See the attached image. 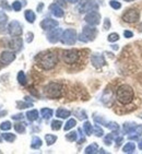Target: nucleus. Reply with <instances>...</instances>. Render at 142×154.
Wrapping results in <instances>:
<instances>
[{"mask_svg": "<svg viewBox=\"0 0 142 154\" xmlns=\"http://www.w3.org/2000/svg\"><path fill=\"white\" fill-rule=\"evenodd\" d=\"M137 125L134 122H125L124 124V132L125 134H132L134 132Z\"/></svg>", "mask_w": 142, "mask_h": 154, "instance_id": "f3484780", "label": "nucleus"}, {"mask_svg": "<svg viewBox=\"0 0 142 154\" xmlns=\"http://www.w3.org/2000/svg\"><path fill=\"white\" fill-rule=\"evenodd\" d=\"M97 153H106V152L104 151L103 149H101V150H97Z\"/></svg>", "mask_w": 142, "mask_h": 154, "instance_id": "13d9d810", "label": "nucleus"}, {"mask_svg": "<svg viewBox=\"0 0 142 154\" xmlns=\"http://www.w3.org/2000/svg\"><path fill=\"white\" fill-rule=\"evenodd\" d=\"M139 30L142 32V23H140V24H139Z\"/></svg>", "mask_w": 142, "mask_h": 154, "instance_id": "bf43d9fd", "label": "nucleus"}, {"mask_svg": "<svg viewBox=\"0 0 142 154\" xmlns=\"http://www.w3.org/2000/svg\"><path fill=\"white\" fill-rule=\"evenodd\" d=\"M45 140H46L47 145H53L57 141V137L54 136V134H46L45 136Z\"/></svg>", "mask_w": 142, "mask_h": 154, "instance_id": "bb28decb", "label": "nucleus"}, {"mask_svg": "<svg viewBox=\"0 0 142 154\" xmlns=\"http://www.w3.org/2000/svg\"><path fill=\"white\" fill-rule=\"evenodd\" d=\"M44 92L45 95L49 98H59L62 94V86L57 82H51L45 86Z\"/></svg>", "mask_w": 142, "mask_h": 154, "instance_id": "7ed1b4c3", "label": "nucleus"}, {"mask_svg": "<svg viewBox=\"0 0 142 154\" xmlns=\"http://www.w3.org/2000/svg\"><path fill=\"white\" fill-rule=\"evenodd\" d=\"M66 1H68V2H70V3H76V2H78L79 0H66Z\"/></svg>", "mask_w": 142, "mask_h": 154, "instance_id": "6e6d98bb", "label": "nucleus"}, {"mask_svg": "<svg viewBox=\"0 0 142 154\" xmlns=\"http://www.w3.org/2000/svg\"><path fill=\"white\" fill-rule=\"evenodd\" d=\"M125 1H127V2H129V1H133V0H125Z\"/></svg>", "mask_w": 142, "mask_h": 154, "instance_id": "e2e57ef3", "label": "nucleus"}, {"mask_svg": "<svg viewBox=\"0 0 142 154\" xmlns=\"http://www.w3.org/2000/svg\"><path fill=\"white\" fill-rule=\"evenodd\" d=\"M134 97V92L133 89L128 84H122L118 86V89L116 91V98L122 105L129 104Z\"/></svg>", "mask_w": 142, "mask_h": 154, "instance_id": "f257e3e1", "label": "nucleus"}, {"mask_svg": "<svg viewBox=\"0 0 142 154\" xmlns=\"http://www.w3.org/2000/svg\"><path fill=\"white\" fill-rule=\"evenodd\" d=\"M2 139H3L2 137H0V142H1V141H2Z\"/></svg>", "mask_w": 142, "mask_h": 154, "instance_id": "680f3d73", "label": "nucleus"}, {"mask_svg": "<svg viewBox=\"0 0 142 154\" xmlns=\"http://www.w3.org/2000/svg\"><path fill=\"white\" fill-rule=\"evenodd\" d=\"M138 148H139L140 150H142V139H140L139 142H138Z\"/></svg>", "mask_w": 142, "mask_h": 154, "instance_id": "5fc2aeb1", "label": "nucleus"}, {"mask_svg": "<svg viewBox=\"0 0 142 154\" xmlns=\"http://www.w3.org/2000/svg\"><path fill=\"white\" fill-rule=\"evenodd\" d=\"M112 47H113V49H115V51H117V49H118V46H117V45H113Z\"/></svg>", "mask_w": 142, "mask_h": 154, "instance_id": "4d7b16f0", "label": "nucleus"}, {"mask_svg": "<svg viewBox=\"0 0 142 154\" xmlns=\"http://www.w3.org/2000/svg\"><path fill=\"white\" fill-rule=\"evenodd\" d=\"M110 6L112 7L113 9L119 10L120 8H122V3L119 2V1H117V0H110Z\"/></svg>", "mask_w": 142, "mask_h": 154, "instance_id": "c9c22d12", "label": "nucleus"}, {"mask_svg": "<svg viewBox=\"0 0 142 154\" xmlns=\"http://www.w3.org/2000/svg\"><path fill=\"white\" fill-rule=\"evenodd\" d=\"M33 37H34V34L32 32H29L26 34V42L27 43H31L33 41Z\"/></svg>", "mask_w": 142, "mask_h": 154, "instance_id": "de8ad7c7", "label": "nucleus"}, {"mask_svg": "<svg viewBox=\"0 0 142 154\" xmlns=\"http://www.w3.org/2000/svg\"><path fill=\"white\" fill-rule=\"evenodd\" d=\"M116 132H118V131H114L113 134H110L108 136L105 137V139H104V142H105V144H106V145L112 144V141H113V139H114V136H115Z\"/></svg>", "mask_w": 142, "mask_h": 154, "instance_id": "72a5a7b5", "label": "nucleus"}, {"mask_svg": "<svg viewBox=\"0 0 142 154\" xmlns=\"http://www.w3.org/2000/svg\"><path fill=\"white\" fill-rule=\"evenodd\" d=\"M91 62H92V65L97 69L102 68V67L105 66V63H106L104 56L103 55H100V54H93L91 57Z\"/></svg>", "mask_w": 142, "mask_h": 154, "instance_id": "f8f14e48", "label": "nucleus"}, {"mask_svg": "<svg viewBox=\"0 0 142 154\" xmlns=\"http://www.w3.org/2000/svg\"><path fill=\"white\" fill-rule=\"evenodd\" d=\"M140 118H141V119H142V114H141V115H140Z\"/></svg>", "mask_w": 142, "mask_h": 154, "instance_id": "0e129e2a", "label": "nucleus"}, {"mask_svg": "<svg viewBox=\"0 0 142 154\" xmlns=\"http://www.w3.org/2000/svg\"><path fill=\"white\" fill-rule=\"evenodd\" d=\"M84 21H85L89 25H92V26L98 25V24H100V22H101V14H100L96 10L90 11L89 13L84 17Z\"/></svg>", "mask_w": 142, "mask_h": 154, "instance_id": "0eeeda50", "label": "nucleus"}, {"mask_svg": "<svg viewBox=\"0 0 142 154\" xmlns=\"http://www.w3.org/2000/svg\"><path fill=\"white\" fill-rule=\"evenodd\" d=\"M122 137H118V138L116 139V145L119 146V145L122 144Z\"/></svg>", "mask_w": 142, "mask_h": 154, "instance_id": "603ef678", "label": "nucleus"}, {"mask_svg": "<svg viewBox=\"0 0 142 154\" xmlns=\"http://www.w3.org/2000/svg\"><path fill=\"white\" fill-rule=\"evenodd\" d=\"M128 139L129 140H136V141H139V134H134V136H128Z\"/></svg>", "mask_w": 142, "mask_h": 154, "instance_id": "3c124183", "label": "nucleus"}, {"mask_svg": "<svg viewBox=\"0 0 142 154\" xmlns=\"http://www.w3.org/2000/svg\"><path fill=\"white\" fill-rule=\"evenodd\" d=\"M94 120L96 122H98V124L104 125V126H106V127H107V124H108V122H107L106 120H105V119L103 118V117H97V116H95V117H94Z\"/></svg>", "mask_w": 142, "mask_h": 154, "instance_id": "79ce46f5", "label": "nucleus"}, {"mask_svg": "<svg viewBox=\"0 0 142 154\" xmlns=\"http://www.w3.org/2000/svg\"><path fill=\"white\" fill-rule=\"evenodd\" d=\"M14 130L17 131L18 134H24V132H25V124H15Z\"/></svg>", "mask_w": 142, "mask_h": 154, "instance_id": "2f4dec72", "label": "nucleus"}, {"mask_svg": "<svg viewBox=\"0 0 142 154\" xmlns=\"http://www.w3.org/2000/svg\"><path fill=\"white\" fill-rule=\"evenodd\" d=\"M83 130H84L86 136H91V134H93V127H92L91 122H84V124H83Z\"/></svg>", "mask_w": 142, "mask_h": 154, "instance_id": "393cba45", "label": "nucleus"}, {"mask_svg": "<svg viewBox=\"0 0 142 154\" xmlns=\"http://www.w3.org/2000/svg\"><path fill=\"white\" fill-rule=\"evenodd\" d=\"M107 128L112 131H119V125L115 122H110L107 124Z\"/></svg>", "mask_w": 142, "mask_h": 154, "instance_id": "473e14b6", "label": "nucleus"}, {"mask_svg": "<svg viewBox=\"0 0 142 154\" xmlns=\"http://www.w3.org/2000/svg\"><path fill=\"white\" fill-rule=\"evenodd\" d=\"M49 10H51V12L56 17V18H62V17L65 15V11H63L61 7L58 6L57 3L51 5V6H49Z\"/></svg>", "mask_w": 142, "mask_h": 154, "instance_id": "dca6fc26", "label": "nucleus"}, {"mask_svg": "<svg viewBox=\"0 0 142 154\" xmlns=\"http://www.w3.org/2000/svg\"><path fill=\"white\" fill-rule=\"evenodd\" d=\"M124 36L126 37V38H131V37H133V33L131 32V31L126 30L124 32Z\"/></svg>", "mask_w": 142, "mask_h": 154, "instance_id": "49530a36", "label": "nucleus"}, {"mask_svg": "<svg viewBox=\"0 0 142 154\" xmlns=\"http://www.w3.org/2000/svg\"><path fill=\"white\" fill-rule=\"evenodd\" d=\"M77 114H79L78 117H79L80 119H86V117H88V116H86V113L84 112V110H77Z\"/></svg>", "mask_w": 142, "mask_h": 154, "instance_id": "c03bdc74", "label": "nucleus"}, {"mask_svg": "<svg viewBox=\"0 0 142 154\" xmlns=\"http://www.w3.org/2000/svg\"><path fill=\"white\" fill-rule=\"evenodd\" d=\"M140 19V12L138 9H129L122 14V20L127 23H134Z\"/></svg>", "mask_w": 142, "mask_h": 154, "instance_id": "423d86ee", "label": "nucleus"}, {"mask_svg": "<svg viewBox=\"0 0 142 154\" xmlns=\"http://www.w3.org/2000/svg\"><path fill=\"white\" fill-rule=\"evenodd\" d=\"M2 65H3V62L0 60V70H1V68H2Z\"/></svg>", "mask_w": 142, "mask_h": 154, "instance_id": "052dcab7", "label": "nucleus"}, {"mask_svg": "<svg viewBox=\"0 0 142 154\" xmlns=\"http://www.w3.org/2000/svg\"><path fill=\"white\" fill-rule=\"evenodd\" d=\"M78 39V36H77V32L76 30L73 29H67L66 31L62 32V35H61V41L62 44L65 45H73Z\"/></svg>", "mask_w": 142, "mask_h": 154, "instance_id": "20e7f679", "label": "nucleus"}, {"mask_svg": "<svg viewBox=\"0 0 142 154\" xmlns=\"http://www.w3.org/2000/svg\"><path fill=\"white\" fill-rule=\"evenodd\" d=\"M7 21H8V17L5 12L0 11V25H2V24L7 23Z\"/></svg>", "mask_w": 142, "mask_h": 154, "instance_id": "a19ab883", "label": "nucleus"}, {"mask_svg": "<svg viewBox=\"0 0 142 154\" xmlns=\"http://www.w3.org/2000/svg\"><path fill=\"white\" fill-rule=\"evenodd\" d=\"M96 9H97V5L93 0H90V1H86V2H82L79 6V12L80 13H84V12H88V11H93V10H96Z\"/></svg>", "mask_w": 142, "mask_h": 154, "instance_id": "9b49d317", "label": "nucleus"}, {"mask_svg": "<svg viewBox=\"0 0 142 154\" xmlns=\"http://www.w3.org/2000/svg\"><path fill=\"white\" fill-rule=\"evenodd\" d=\"M79 57H80V54L77 49H68V51H65L62 53V58H63V61L68 65H72V63H76V62L79 60Z\"/></svg>", "mask_w": 142, "mask_h": 154, "instance_id": "39448f33", "label": "nucleus"}, {"mask_svg": "<svg viewBox=\"0 0 142 154\" xmlns=\"http://www.w3.org/2000/svg\"><path fill=\"white\" fill-rule=\"evenodd\" d=\"M53 109H51V108H42L41 109V115L42 117L44 119H49L53 117Z\"/></svg>", "mask_w": 142, "mask_h": 154, "instance_id": "5701e85b", "label": "nucleus"}, {"mask_svg": "<svg viewBox=\"0 0 142 154\" xmlns=\"http://www.w3.org/2000/svg\"><path fill=\"white\" fill-rule=\"evenodd\" d=\"M93 132H94V134L96 137H103L104 136V131L103 129H102V127H100L98 125H95L94 127H93Z\"/></svg>", "mask_w": 142, "mask_h": 154, "instance_id": "c756f323", "label": "nucleus"}, {"mask_svg": "<svg viewBox=\"0 0 142 154\" xmlns=\"http://www.w3.org/2000/svg\"><path fill=\"white\" fill-rule=\"evenodd\" d=\"M110 20L108 18H106L104 20V30H110Z\"/></svg>", "mask_w": 142, "mask_h": 154, "instance_id": "37998d69", "label": "nucleus"}, {"mask_svg": "<svg viewBox=\"0 0 142 154\" xmlns=\"http://www.w3.org/2000/svg\"><path fill=\"white\" fill-rule=\"evenodd\" d=\"M12 8H13V10L17 12L21 11V9H22V5H21L20 1H18V0H15L14 2L12 3Z\"/></svg>", "mask_w": 142, "mask_h": 154, "instance_id": "ea45409f", "label": "nucleus"}, {"mask_svg": "<svg viewBox=\"0 0 142 154\" xmlns=\"http://www.w3.org/2000/svg\"><path fill=\"white\" fill-rule=\"evenodd\" d=\"M57 26H58V21L53 20V19L46 18L41 22V27L45 31H51Z\"/></svg>", "mask_w": 142, "mask_h": 154, "instance_id": "ddd939ff", "label": "nucleus"}, {"mask_svg": "<svg viewBox=\"0 0 142 154\" xmlns=\"http://www.w3.org/2000/svg\"><path fill=\"white\" fill-rule=\"evenodd\" d=\"M26 117L30 122H35V120L39 119V110H36V109L29 110L26 113Z\"/></svg>", "mask_w": 142, "mask_h": 154, "instance_id": "aec40b11", "label": "nucleus"}, {"mask_svg": "<svg viewBox=\"0 0 142 154\" xmlns=\"http://www.w3.org/2000/svg\"><path fill=\"white\" fill-rule=\"evenodd\" d=\"M118 39H119V35L117 33H112V34H110L108 37H107V41L110 42V43H115V42H117Z\"/></svg>", "mask_w": 142, "mask_h": 154, "instance_id": "e433bc0d", "label": "nucleus"}, {"mask_svg": "<svg viewBox=\"0 0 142 154\" xmlns=\"http://www.w3.org/2000/svg\"><path fill=\"white\" fill-rule=\"evenodd\" d=\"M13 120H20V119H23V115L22 114H17V115L11 116Z\"/></svg>", "mask_w": 142, "mask_h": 154, "instance_id": "09e8293b", "label": "nucleus"}, {"mask_svg": "<svg viewBox=\"0 0 142 154\" xmlns=\"http://www.w3.org/2000/svg\"><path fill=\"white\" fill-rule=\"evenodd\" d=\"M24 17H25V20L29 23H34L36 20V15L32 10H26V11L24 12Z\"/></svg>", "mask_w": 142, "mask_h": 154, "instance_id": "6ab92c4d", "label": "nucleus"}, {"mask_svg": "<svg viewBox=\"0 0 142 154\" xmlns=\"http://www.w3.org/2000/svg\"><path fill=\"white\" fill-rule=\"evenodd\" d=\"M136 150V144L132 142H128L127 144L124 145V148H122V152L124 153H133Z\"/></svg>", "mask_w": 142, "mask_h": 154, "instance_id": "4be33fe9", "label": "nucleus"}, {"mask_svg": "<svg viewBox=\"0 0 142 154\" xmlns=\"http://www.w3.org/2000/svg\"><path fill=\"white\" fill-rule=\"evenodd\" d=\"M8 32L11 36L15 37V36H21L22 35V25L20 24V22L17 20L11 21L8 25Z\"/></svg>", "mask_w": 142, "mask_h": 154, "instance_id": "6e6552de", "label": "nucleus"}, {"mask_svg": "<svg viewBox=\"0 0 142 154\" xmlns=\"http://www.w3.org/2000/svg\"><path fill=\"white\" fill-rule=\"evenodd\" d=\"M98 146L96 143H92L89 146H86L85 150H84V153L86 154H93V153H97Z\"/></svg>", "mask_w": 142, "mask_h": 154, "instance_id": "b1692460", "label": "nucleus"}, {"mask_svg": "<svg viewBox=\"0 0 142 154\" xmlns=\"http://www.w3.org/2000/svg\"><path fill=\"white\" fill-rule=\"evenodd\" d=\"M42 144H43V141H42L41 138H39V137H33L32 142H31V148L37 150V149L41 148Z\"/></svg>", "mask_w": 142, "mask_h": 154, "instance_id": "412c9836", "label": "nucleus"}, {"mask_svg": "<svg viewBox=\"0 0 142 154\" xmlns=\"http://www.w3.org/2000/svg\"><path fill=\"white\" fill-rule=\"evenodd\" d=\"M71 115V112L68 109H65V108H58L56 112V116L57 117H59V118H68L69 116Z\"/></svg>", "mask_w": 142, "mask_h": 154, "instance_id": "a211bd4d", "label": "nucleus"}, {"mask_svg": "<svg viewBox=\"0 0 142 154\" xmlns=\"http://www.w3.org/2000/svg\"><path fill=\"white\" fill-rule=\"evenodd\" d=\"M134 134H142V125H137L136 129H134Z\"/></svg>", "mask_w": 142, "mask_h": 154, "instance_id": "a18cd8bd", "label": "nucleus"}, {"mask_svg": "<svg viewBox=\"0 0 142 154\" xmlns=\"http://www.w3.org/2000/svg\"><path fill=\"white\" fill-rule=\"evenodd\" d=\"M76 125H77V120L73 119V118H71L65 124L63 129H65V131H68V130H70V129H72L73 127H76Z\"/></svg>", "mask_w": 142, "mask_h": 154, "instance_id": "a878e982", "label": "nucleus"}, {"mask_svg": "<svg viewBox=\"0 0 142 154\" xmlns=\"http://www.w3.org/2000/svg\"><path fill=\"white\" fill-rule=\"evenodd\" d=\"M43 8H44V3L41 2V3L39 5V6H37V11H39V12H42V11H43Z\"/></svg>", "mask_w": 142, "mask_h": 154, "instance_id": "864d4df0", "label": "nucleus"}, {"mask_svg": "<svg viewBox=\"0 0 142 154\" xmlns=\"http://www.w3.org/2000/svg\"><path fill=\"white\" fill-rule=\"evenodd\" d=\"M11 122H3L2 124L0 125V129L1 130H3V131H8V130H10L11 129Z\"/></svg>", "mask_w": 142, "mask_h": 154, "instance_id": "4c0bfd02", "label": "nucleus"}, {"mask_svg": "<svg viewBox=\"0 0 142 154\" xmlns=\"http://www.w3.org/2000/svg\"><path fill=\"white\" fill-rule=\"evenodd\" d=\"M18 81L21 85H25L26 84V77H25V73L23 71H20L18 73Z\"/></svg>", "mask_w": 142, "mask_h": 154, "instance_id": "c85d7f7f", "label": "nucleus"}, {"mask_svg": "<svg viewBox=\"0 0 142 154\" xmlns=\"http://www.w3.org/2000/svg\"><path fill=\"white\" fill-rule=\"evenodd\" d=\"M66 139L68 140V141H70V142H73V141H76L78 139V132L71 131V132L66 134Z\"/></svg>", "mask_w": 142, "mask_h": 154, "instance_id": "cd10ccee", "label": "nucleus"}, {"mask_svg": "<svg viewBox=\"0 0 142 154\" xmlns=\"http://www.w3.org/2000/svg\"><path fill=\"white\" fill-rule=\"evenodd\" d=\"M78 39H79V41H80V42H84V43H88V42H89V41H88V39H86L85 36L83 35L82 33H81L80 35H79V38H78Z\"/></svg>", "mask_w": 142, "mask_h": 154, "instance_id": "8fccbe9b", "label": "nucleus"}, {"mask_svg": "<svg viewBox=\"0 0 142 154\" xmlns=\"http://www.w3.org/2000/svg\"><path fill=\"white\" fill-rule=\"evenodd\" d=\"M22 45H23V41L21 37L19 36H15L14 38H12L11 41L9 42V47L10 49H12L13 51H18L22 48Z\"/></svg>", "mask_w": 142, "mask_h": 154, "instance_id": "4468645a", "label": "nucleus"}, {"mask_svg": "<svg viewBox=\"0 0 142 154\" xmlns=\"http://www.w3.org/2000/svg\"><path fill=\"white\" fill-rule=\"evenodd\" d=\"M15 59V55L12 51H2L1 55H0V60L3 62V63H6V65H9L10 62H12L13 60Z\"/></svg>", "mask_w": 142, "mask_h": 154, "instance_id": "2eb2a0df", "label": "nucleus"}, {"mask_svg": "<svg viewBox=\"0 0 142 154\" xmlns=\"http://www.w3.org/2000/svg\"><path fill=\"white\" fill-rule=\"evenodd\" d=\"M62 127V122L60 120H54L51 122V129L53 130H59Z\"/></svg>", "mask_w": 142, "mask_h": 154, "instance_id": "f704fd0d", "label": "nucleus"}, {"mask_svg": "<svg viewBox=\"0 0 142 154\" xmlns=\"http://www.w3.org/2000/svg\"><path fill=\"white\" fill-rule=\"evenodd\" d=\"M3 140H6L7 142H13L15 140V136L13 134H9V132H6V134H2Z\"/></svg>", "mask_w": 142, "mask_h": 154, "instance_id": "7c9ffc66", "label": "nucleus"}, {"mask_svg": "<svg viewBox=\"0 0 142 154\" xmlns=\"http://www.w3.org/2000/svg\"><path fill=\"white\" fill-rule=\"evenodd\" d=\"M39 66L45 70H51L56 67V65L58 63V56L55 53H46L44 55H42L39 58Z\"/></svg>", "mask_w": 142, "mask_h": 154, "instance_id": "f03ea898", "label": "nucleus"}, {"mask_svg": "<svg viewBox=\"0 0 142 154\" xmlns=\"http://www.w3.org/2000/svg\"><path fill=\"white\" fill-rule=\"evenodd\" d=\"M82 34L86 37L88 41H94L96 35H97V30L94 26L89 25V26H84L82 30Z\"/></svg>", "mask_w": 142, "mask_h": 154, "instance_id": "9d476101", "label": "nucleus"}, {"mask_svg": "<svg viewBox=\"0 0 142 154\" xmlns=\"http://www.w3.org/2000/svg\"><path fill=\"white\" fill-rule=\"evenodd\" d=\"M62 32H63V31H62L60 27L51 30L49 33L47 34V41L49 42V43H51V44H56L57 42L61 38Z\"/></svg>", "mask_w": 142, "mask_h": 154, "instance_id": "1a4fd4ad", "label": "nucleus"}, {"mask_svg": "<svg viewBox=\"0 0 142 154\" xmlns=\"http://www.w3.org/2000/svg\"><path fill=\"white\" fill-rule=\"evenodd\" d=\"M17 106H18V108H20V109H23V108H27V107H31V106H32V104L19 101V102H17Z\"/></svg>", "mask_w": 142, "mask_h": 154, "instance_id": "58836bf2", "label": "nucleus"}]
</instances>
